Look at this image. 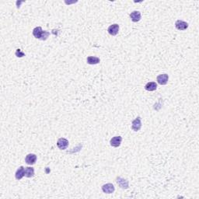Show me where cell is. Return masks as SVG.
Returning a JSON list of instances; mask_svg holds the SVG:
<instances>
[{
    "mask_svg": "<svg viewBox=\"0 0 199 199\" xmlns=\"http://www.w3.org/2000/svg\"><path fill=\"white\" fill-rule=\"evenodd\" d=\"M33 35L37 39H40L41 41H46L48 39V37H49V35H50V33L48 31H44L41 27H35L33 30Z\"/></svg>",
    "mask_w": 199,
    "mask_h": 199,
    "instance_id": "cell-1",
    "label": "cell"
},
{
    "mask_svg": "<svg viewBox=\"0 0 199 199\" xmlns=\"http://www.w3.org/2000/svg\"><path fill=\"white\" fill-rule=\"evenodd\" d=\"M142 128V121L140 117H137L132 123V128L134 132H138Z\"/></svg>",
    "mask_w": 199,
    "mask_h": 199,
    "instance_id": "cell-2",
    "label": "cell"
},
{
    "mask_svg": "<svg viewBox=\"0 0 199 199\" xmlns=\"http://www.w3.org/2000/svg\"><path fill=\"white\" fill-rule=\"evenodd\" d=\"M57 146L61 150H64L69 146V141L65 138H60L57 142Z\"/></svg>",
    "mask_w": 199,
    "mask_h": 199,
    "instance_id": "cell-3",
    "label": "cell"
},
{
    "mask_svg": "<svg viewBox=\"0 0 199 199\" xmlns=\"http://www.w3.org/2000/svg\"><path fill=\"white\" fill-rule=\"evenodd\" d=\"M175 27L179 30H185L188 27V23L183 20H178L175 23Z\"/></svg>",
    "mask_w": 199,
    "mask_h": 199,
    "instance_id": "cell-4",
    "label": "cell"
},
{
    "mask_svg": "<svg viewBox=\"0 0 199 199\" xmlns=\"http://www.w3.org/2000/svg\"><path fill=\"white\" fill-rule=\"evenodd\" d=\"M114 190H115V188L112 184H106L102 186V191L106 194H112L114 193Z\"/></svg>",
    "mask_w": 199,
    "mask_h": 199,
    "instance_id": "cell-5",
    "label": "cell"
},
{
    "mask_svg": "<svg viewBox=\"0 0 199 199\" xmlns=\"http://www.w3.org/2000/svg\"><path fill=\"white\" fill-rule=\"evenodd\" d=\"M169 79V76L167 74H161L159 75L156 78L157 83L160 85H166Z\"/></svg>",
    "mask_w": 199,
    "mask_h": 199,
    "instance_id": "cell-6",
    "label": "cell"
},
{
    "mask_svg": "<svg viewBox=\"0 0 199 199\" xmlns=\"http://www.w3.org/2000/svg\"><path fill=\"white\" fill-rule=\"evenodd\" d=\"M107 31L112 36H116L118 34V31H119V25L117 24V23L112 24V25L109 27L108 29H107Z\"/></svg>",
    "mask_w": 199,
    "mask_h": 199,
    "instance_id": "cell-7",
    "label": "cell"
},
{
    "mask_svg": "<svg viewBox=\"0 0 199 199\" xmlns=\"http://www.w3.org/2000/svg\"><path fill=\"white\" fill-rule=\"evenodd\" d=\"M37 161V156L33 153L28 154L25 158V162L29 165H34Z\"/></svg>",
    "mask_w": 199,
    "mask_h": 199,
    "instance_id": "cell-8",
    "label": "cell"
},
{
    "mask_svg": "<svg viewBox=\"0 0 199 199\" xmlns=\"http://www.w3.org/2000/svg\"><path fill=\"white\" fill-rule=\"evenodd\" d=\"M141 13L139 11H133L130 14V18L132 20V22L137 23L141 20Z\"/></svg>",
    "mask_w": 199,
    "mask_h": 199,
    "instance_id": "cell-9",
    "label": "cell"
},
{
    "mask_svg": "<svg viewBox=\"0 0 199 199\" xmlns=\"http://www.w3.org/2000/svg\"><path fill=\"white\" fill-rule=\"evenodd\" d=\"M121 141H122V138L121 136H115L113 137L112 139H111V146H113V147H118L120 146L121 143Z\"/></svg>",
    "mask_w": 199,
    "mask_h": 199,
    "instance_id": "cell-10",
    "label": "cell"
},
{
    "mask_svg": "<svg viewBox=\"0 0 199 199\" xmlns=\"http://www.w3.org/2000/svg\"><path fill=\"white\" fill-rule=\"evenodd\" d=\"M24 176H25V169H24V167H23V166H21V167H19L18 170H16L15 177H16V180L20 181V180H21Z\"/></svg>",
    "mask_w": 199,
    "mask_h": 199,
    "instance_id": "cell-11",
    "label": "cell"
},
{
    "mask_svg": "<svg viewBox=\"0 0 199 199\" xmlns=\"http://www.w3.org/2000/svg\"><path fill=\"white\" fill-rule=\"evenodd\" d=\"M117 183L123 189L128 188V181L127 180H125V179L121 178V177H118L117 178Z\"/></svg>",
    "mask_w": 199,
    "mask_h": 199,
    "instance_id": "cell-12",
    "label": "cell"
},
{
    "mask_svg": "<svg viewBox=\"0 0 199 199\" xmlns=\"http://www.w3.org/2000/svg\"><path fill=\"white\" fill-rule=\"evenodd\" d=\"M145 89L147 91H154L157 89V84L155 82H149L146 84Z\"/></svg>",
    "mask_w": 199,
    "mask_h": 199,
    "instance_id": "cell-13",
    "label": "cell"
},
{
    "mask_svg": "<svg viewBox=\"0 0 199 199\" xmlns=\"http://www.w3.org/2000/svg\"><path fill=\"white\" fill-rule=\"evenodd\" d=\"M100 58L96 56H90L87 58V63L90 65H97L100 63Z\"/></svg>",
    "mask_w": 199,
    "mask_h": 199,
    "instance_id": "cell-14",
    "label": "cell"
},
{
    "mask_svg": "<svg viewBox=\"0 0 199 199\" xmlns=\"http://www.w3.org/2000/svg\"><path fill=\"white\" fill-rule=\"evenodd\" d=\"M34 175V169L33 167H26L25 168V177H32Z\"/></svg>",
    "mask_w": 199,
    "mask_h": 199,
    "instance_id": "cell-15",
    "label": "cell"
},
{
    "mask_svg": "<svg viewBox=\"0 0 199 199\" xmlns=\"http://www.w3.org/2000/svg\"><path fill=\"white\" fill-rule=\"evenodd\" d=\"M16 57L21 58V57H23V56L25 55V54L23 53V51H21L20 49H17L16 51Z\"/></svg>",
    "mask_w": 199,
    "mask_h": 199,
    "instance_id": "cell-16",
    "label": "cell"
}]
</instances>
